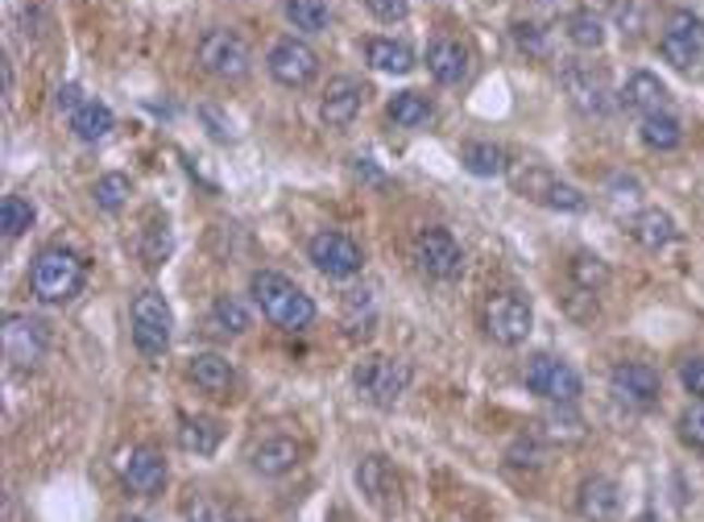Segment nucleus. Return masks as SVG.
<instances>
[{
    "mask_svg": "<svg viewBox=\"0 0 704 522\" xmlns=\"http://www.w3.org/2000/svg\"><path fill=\"white\" fill-rule=\"evenodd\" d=\"M248 291H253L257 307H262V315H266L274 328H282V332H303V328H311L315 303H311L307 291H299V287L290 282L287 274L257 270L248 278Z\"/></svg>",
    "mask_w": 704,
    "mask_h": 522,
    "instance_id": "f257e3e1",
    "label": "nucleus"
},
{
    "mask_svg": "<svg viewBox=\"0 0 704 522\" xmlns=\"http://www.w3.org/2000/svg\"><path fill=\"white\" fill-rule=\"evenodd\" d=\"M83 282H87V270H83L80 253L54 245V250H41L34 257L29 287H34L41 303H66V299H75L83 291Z\"/></svg>",
    "mask_w": 704,
    "mask_h": 522,
    "instance_id": "f03ea898",
    "label": "nucleus"
},
{
    "mask_svg": "<svg viewBox=\"0 0 704 522\" xmlns=\"http://www.w3.org/2000/svg\"><path fill=\"white\" fill-rule=\"evenodd\" d=\"M352 381H356V394L365 398L369 406L390 411L393 402L406 394V386H411V365L398 361V356H365L356 365Z\"/></svg>",
    "mask_w": 704,
    "mask_h": 522,
    "instance_id": "7ed1b4c3",
    "label": "nucleus"
},
{
    "mask_svg": "<svg viewBox=\"0 0 704 522\" xmlns=\"http://www.w3.org/2000/svg\"><path fill=\"white\" fill-rule=\"evenodd\" d=\"M170 336H174V315L158 291H142L133 299V344L137 353L158 361L170 349Z\"/></svg>",
    "mask_w": 704,
    "mask_h": 522,
    "instance_id": "20e7f679",
    "label": "nucleus"
},
{
    "mask_svg": "<svg viewBox=\"0 0 704 522\" xmlns=\"http://www.w3.org/2000/svg\"><path fill=\"white\" fill-rule=\"evenodd\" d=\"M199 66L216 80L228 84H241L248 71H253V54H248L245 38L236 29H207L199 38Z\"/></svg>",
    "mask_w": 704,
    "mask_h": 522,
    "instance_id": "39448f33",
    "label": "nucleus"
},
{
    "mask_svg": "<svg viewBox=\"0 0 704 522\" xmlns=\"http://www.w3.org/2000/svg\"><path fill=\"white\" fill-rule=\"evenodd\" d=\"M659 50L663 59L676 66V71H692L704 63V22L688 9H671L659 34Z\"/></svg>",
    "mask_w": 704,
    "mask_h": 522,
    "instance_id": "423d86ee",
    "label": "nucleus"
},
{
    "mask_svg": "<svg viewBox=\"0 0 704 522\" xmlns=\"http://www.w3.org/2000/svg\"><path fill=\"white\" fill-rule=\"evenodd\" d=\"M531 328H535V312H531V303L522 294L518 291L489 294V303H485V332H489V340L514 349V344H522L531 336Z\"/></svg>",
    "mask_w": 704,
    "mask_h": 522,
    "instance_id": "0eeeda50",
    "label": "nucleus"
},
{
    "mask_svg": "<svg viewBox=\"0 0 704 522\" xmlns=\"http://www.w3.org/2000/svg\"><path fill=\"white\" fill-rule=\"evenodd\" d=\"M0 340H4V356H9L17 369H34V365H41L46 353H50V328L41 324L38 315H25V312L4 315Z\"/></svg>",
    "mask_w": 704,
    "mask_h": 522,
    "instance_id": "6e6552de",
    "label": "nucleus"
},
{
    "mask_svg": "<svg viewBox=\"0 0 704 522\" xmlns=\"http://www.w3.org/2000/svg\"><path fill=\"white\" fill-rule=\"evenodd\" d=\"M522 377H526V390L538 398H547V402H563V406H572L580 398V390H584V381H580V374L568 365V361H559V356H547L538 353L526 361V369H522Z\"/></svg>",
    "mask_w": 704,
    "mask_h": 522,
    "instance_id": "1a4fd4ad",
    "label": "nucleus"
},
{
    "mask_svg": "<svg viewBox=\"0 0 704 522\" xmlns=\"http://www.w3.org/2000/svg\"><path fill=\"white\" fill-rule=\"evenodd\" d=\"M559 84H563V92H568V100H572V108H576L580 117H609V108H614V96H609V84H605V75H600L593 63H580V59H572V63H563V71H559Z\"/></svg>",
    "mask_w": 704,
    "mask_h": 522,
    "instance_id": "9d476101",
    "label": "nucleus"
},
{
    "mask_svg": "<svg viewBox=\"0 0 704 522\" xmlns=\"http://www.w3.org/2000/svg\"><path fill=\"white\" fill-rule=\"evenodd\" d=\"M609 394H614V402H621L626 411H651L663 394V381L651 365H642V361H621V365H614V374H609Z\"/></svg>",
    "mask_w": 704,
    "mask_h": 522,
    "instance_id": "9b49d317",
    "label": "nucleus"
},
{
    "mask_svg": "<svg viewBox=\"0 0 704 522\" xmlns=\"http://www.w3.org/2000/svg\"><path fill=\"white\" fill-rule=\"evenodd\" d=\"M414 262L423 274H432L439 282H452L464 270V250L448 229H423L414 236Z\"/></svg>",
    "mask_w": 704,
    "mask_h": 522,
    "instance_id": "f8f14e48",
    "label": "nucleus"
},
{
    "mask_svg": "<svg viewBox=\"0 0 704 522\" xmlns=\"http://www.w3.org/2000/svg\"><path fill=\"white\" fill-rule=\"evenodd\" d=\"M307 257L315 262V270L328 274V278H352V274H361V266H365L361 245L352 236H344V232H331V229L311 236Z\"/></svg>",
    "mask_w": 704,
    "mask_h": 522,
    "instance_id": "ddd939ff",
    "label": "nucleus"
},
{
    "mask_svg": "<svg viewBox=\"0 0 704 522\" xmlns=\"http://www.w3.org/2000/svg\"><path fill=\"white\" fill-rule=\"evenodd\" d=\"M266 66H269V75H274L282 87H307L311 80L319 75V54H315L307 43L282 38V43H274Z\"/></svg>",
    "mask_w": 704,
    "mask_h": 522,
    "instance_id": "4468645a",
    "label": "nucleus"
},
{
    "mask_svg": "<svg viewBox=\"0 0 704 522\" xmlns=\"http://www.w3.org/2000/svg\"><path fill=\"white\" fill-rule=\"evenodd\" d=\"M365 84L361 80H349V75H340V80H331L328 92H324V105H319V117H324V125L328 129H349L356 117H361V108H365Z\"/></svg>",
    "mask_w": 704,
    "mask_h": 522,
    "instance_id": "2eb2a0df",
    "label": "nucleus"
},
{
    "mask_svg": "<svg viewBox=\"0 0 704 522\" xmlns=\"http://www.w3.org/2000/svg\"><path fill=\"white\" fill-rule=\"evenodd\" d=\"M124 485L137 494V498H154V494H162L166 485V457L158 448H133L129 460H124Z\"/></svg>",
    "mask_w": 704,
    "mask_h": 522,
    "instance_id": "dca6fc26",
    "label": "nucleus"
},
{
    "mask_svg": "<svg viewBox=\"0 0 704 522\" xmlns=\"http://www.w3.org/2000/svg\"><path fill=\"white\" fill-rule=\"evenodd\" d=\"M356 485H361V494L369 506L377 510H390L393 501H398V473H393V464L386 457H365L356 464Z\"/></svg>",
    "mask_w": 704,
    "mask_h": 522,
    "instance_id": "f3484780",
    "label": "nucleus"
},
{
    "mask_svg": "<svg viewBox=\"0 0 704 522\" xmlns=\"http://www.w3.org/2000/svg\"><path fill=\"white\" fill-rule=\"evenodd\" d=\"M621 510V494L609 477H584L576 489V514L584 522H614Z\"/></svg>",
    "mask_w": 704,
    "mask_h": 522,
    "instance_id": "a211bd4d",
    "label": "nucleus"
},
{
    "mask_svg": "<svg viewBox=\"0 0 704 522\" xmlns=\"http://www.w3.org/2000/svg\"><path fill=\"white\" fill-rule=\"evenodd\" d=\"M621 108L626 112H639V117H655V112H667V87H663L659 75H651V71H634L626 87H621Z\"/></svg>",
    "mask_w": 704,
    "mask_h": 522,
    "instance_id": "6ab92c4d",
    "label": "nucleus"
},
{
    "mask_svg": "<svg viewBox=\"0 0 704 522\" xmlns=\"http://www.w3.org/2000/svg\"><path fill=\"white\" fill-rule=\"evenodd\" d=\"M299 457H303V448H299L290 436H269L248 448V464H253L262 477H282V473H290V469L299 464Z\"/></svg>",
    "mask_w": 704,
    "mask_h": 522,
    "instance_id": "aec40b11",
    "label": "nucleus"
},
{
    "mask_svg": "<svg viewBox=\"0 0 704 522\" xmlns=\"http://www.w3.org/2000/svg\"><path fill=\"white\" fill-rule=\"evenodd\" d=\"M427 71H432L435 84L456 87L469 80V50L452 38H439V43L427 46Z\"/></svg>",
    "mask_w": 704,
    "mask_h": 522,
    "instance_id": "412c9836",
    "label": "nucleus"
},
{
    "mask_svg": "<svg viewBox=\"0 0 704 522\" xmlns=\"http://www.w3.org/2000/svg\"><path fill=\"white\" fill-rule=\"evenodd\" d=\"M186 374H191V381L204 390V394L211 398H228V390H232V381H236V374H232V361L220 353H195L191 356V365H186Z\"/></svg>",
    "mask_w": 704,
    "mask_h": 522,
    "instance_id": "4be33fe9",
    "label": "nucleus"
},
{
    "mask_svg": "<svg viewBox=\"0 0 704 522\" xmlns=\"http://www.w3.org/2000/svg\"><path fill=\"white\" fill-rule=\"evenodd\" d=\"M535 436L543 439V444L572 448V444H584V439H588V427H584V418H580L572 406L556 402V411H547V415L535 423Z\"/></svg>",
    "mask_w": 704,
    "mask_h": 522,
    "instance_id": "5701e85b",
    "label": "nucleus"
},
{
    "mask_svg": "<svg viewBox=\"0 0 704 522\" xmlns=\"http://www.w3.org/2000/svg\"><path fill=\"white\" fill-rule=\"evenodd\" d=\"M630 236L639 241L642 250L659 253L676 241V220H671V211H663V208H642L639 216L630 220Z\"/></svg>",
    "mask_w": 704,
    "mask_h": 522,
    "instance_id": "b1692460",
    "label": "nucleus"
},
{
    "mask_svg": "<svg viewBox=\"0 0 704 522\" xmlns=\"http://www.w3.org/2000/svg\"><path fill=\"white\" fill-rule=\"evenodd\" d=\"M224 439V427L216 418H204V415H183L179 423V444L183 452H195V457H211Z\"/></svg>",
    "mask_w": 704,
    "mask_h": 522,
    "instance_id": "393cba45",
    "label": "nucleus"
},
{
    "mask_svg": "<svg viewBox=\"0 0 704 522\" xmlns=\"http://www.w3.org/2000/svg\"><path fill=\"white\" fill-rule=\"evenodd\" d=\"M112 108L100 105V100H83L75 112H71V129H75V137L80 142H100V137H108L112 133Z\"/></svg>",
    "mask_w": 704,
    "mask_h": 522,
    "instance_id": "a878e982",
    "label": "nucleus"
},
{
    "mask_svg": "<svg viewBox=\"0 0 704 522\" xmlns=\"http://www.w3.org/2000/svg\"><path fill=\"white\" fill-rule=\"evenodd\" d=\"M365 59H369V66L386 71V75H406L414 66V50L406 43H393V38H373L365 46Z\"/></svg>",
    "mask_w": 704,
    "mask_h": 522,
    "instance_id": "bb28decb",
    "label": "nucleus"
},
{
    "mask_svg": "<svg viewBox=\"0 0 704 522\" xmlns=\"http://www.w3.org/2000/svg\"><path fill=\"white\" fill-rule=\"evenodd\" d=\"M568 287L600 294L605 287H609V266L600 262L597 253H588V250L572 253V262H568Z\"/></svg>",
    "mask_w": 704,
    "mask_h": 522,
    "instance_id": "cd10ccee",
    "label": "nucleus"
},
{
    "mask_svg": "<svg viewBox=\"0 0 704 522\" xmlns=\"http://www.w3.org/2000/svg\"><path fill=\"white\" fill-rule=\"evenodd\" d=\"M642 142H646V149L671 154V149H680L683 129L671 112H655V117H642Z\"/></svg>",
    "mask_w": 704,
    "mask_h": 522,
    "instance_id": "c85d7f7f",
    "label": "nucleus"
},
{
    "mask_svg": "<svg viewBox=\"0 0 704 522\" xmlns=\"http://www.w3.org/2000/svg\"><path fill=\"white\" fill-rule=\"evenodd\" d=\"M207 328L216 336H241L248 332V312L241 299H228L220 294L216 303H211V312H207Z\"/></svg>",
    "mask_w": 704,
    "mask_h": 522,
    "instance_id": "c756f323",
    "label": "nucleus"
},
{
    "mask_svg": "<svg viewBox=\"0 0 704 522\" xmlns=\"http://www.w3.org/2000/svg\"><path fill=\"white\" fill-rule=\"evenodd\" d=\"M464 170L476 174V179L506 174V149L494 146V142H469V146H464Z\"/></svg>",
    "mask_w": 704,
    "mask_h": 522,
    "instance_id": "7c9ffc66",
    "label": "nucleus"
},
{
    "mask_svg": "<svg viewBox=\"0 0 704 522\" xmlns=\"http://www.w3.org/2000/svg\"><path fill=\"white\" fill-rule=\"evenodd\" d=\"M390 121L402 129H418L432 121V100L418 92H398L390 100Z\"/></svg>",
    "mask_w": 704,
    "mask_h": 522,
    "instance_id": "2f4dec72",
    "label": "nucleus"
},
{
    "mask_svg": "<svg viewBox=\"0 0 704 522\" xmlns=\"http://www.w3.org/2000/svg\"><path fill=\"white\" fill-rule=\"evenodd\" d=\"M287 17L303 34H324L328 29V0H287Z\"/></svg>",
    "mask_w": 704,
    "mask_h": 522,
    "instance_id": "473e14b6",
    "label": "nucleus"
},
{
    "mask_svg": "<svg viewBox=\"0 0 704 522\" xmlns=\"http://www.w3.org/2000/svg\"><path fill=\"white\" fill-rule=\"evenodd\" d=\"M129 195H133V183L124 174H100L96 187H92V199L100 211H121L129 204Z\"/></svg>",
    "mask_w": 704,
    "mask_h": 522,
    "instance_id": "72a5a7b5",
    "label": "nucleus"
},
{
    "mask_svg": "<svg viewBox=\"0 0 704 522\" xmlns=\"http://www.w3.org/2000/svg\"><path fill=\"white\" fill-rule=\"evenodd\" d=\"M568 38L580 46V50H597L605 43V25L593 9H576L572 17H568Z\"/></svg>",
    "mask_w": 704,
    "mask_h": 522,
    "instance_id": "f704fd0d",
    "label": "nucleus"
},
{
    "mask_svg": "<svg viewBox=\"0 0 704 522\" xmlns=\"http://www.w3.org/2000/svg\"><path fill=\"white\" fill-rule=\"evenodd\" d=\"M29 224H34V204L21 199V195H4V204H0V229H4V236L17 241Z\"/></svg>",
    "mask_w": 704,
    "mask_h": 522,
    "instance_id": "c9c22d12",
    "label": "nucleus"
},
{
    "mask_svg": "<svg viewBox=\"0 0 704 522\" xmlns=\"http://www.w3.org/2000/svg\"><path fill=\"white\" fill-rule=\"evenodd\" d=\"M142 257H145V266H154V270L170 257V224L158 220V216H154L142 232Z\"/></svg>",
    "mask_w": 704,
    "mask_h": 522,
    "instance_id": "e433bc0d",
    "label": "nucleus"
},
{
    "mask_svg": "<svg viewBox=\"0 0 704 522\" xmlns=\"http://www.w3.org/2000/svg\"><path fill=\"white\" fill-rule=\"evenodd\" d=\"M605 195H609V208L618 211H634L642 199V187L634 183V179H626V174H618V179H609V187H605Z\"/></svg>",
    "mask_w": 704,
    "mask_h": 522,
    "instance_id": "4c0bfd02",
    "label": "nucleus"
},
{
    "mask_svg": "<svg viewBox=\"0 0 704 522\" xmlns=\"http://www.w3.org/2000/svg\"><path fill=\"white\" fill-rule=\"evenodd\" d=\"M680 439L692 452H704V402H692L680 415Z\"/></svg>",
    "mask_w": 704,
    "mask_h": 522,
    "instance_id": "58836bf2",
    "label": "nucleus"
},
{
    "mask_svg": "<svg viewBox=\"0 0 704 522\" xmlns=\"http://www.w3.org/2000/svg\"><path fill=\"white\" fill-rule=\"evenodd\" d=\"M543 204H547V208H556V211H584L588 208V199H584L572 183H559V179L551 183V191H547V199H543Z\"/></svg>",
    "mask_w": 704,
    "mask_h": 522,
    "instance_id": "ea45409f",
    "label": "nucleus"
},
{
    "mask_svg": "<svg viewBox=\"0 0 704 522\" xmlns=\"http://www.w3.org/2000/svg\"><path fill=\"white\" fill-rule=\"evenodd\" d=\"M506 460H510V464H531V469H538V464H543V448H538L535 432L514 439V444H510V452H506Z\"/></svg>",
    "mask_w": 704,
    "mask_h": 522,
    "instance_id": "a19ab883",
    "label": "nucleus"
},
{
    "mask_svg": "<svg viewBox=\"0 0 704 522\" xmlns=\"http://www.w3.org/2000/svg\"><path fill=\"white\" fill-rule=\"evenodd\" d=\"M680 381L696 402H704V356H688V361H680Z\"/></svg>",
    "mask_w": 704,
    "mask_h": 522,
    "instance_id": "79ce46f5",
    "label": "nucleus"
},
{
    "mask_svg": "<svg viewBox=\"0 0 704 522\" xmlns=\"http://www.w3.org/2000/svg\"><path fill=\"white\" fill-rule=\"evenodd\" d=\"M563 307H568V315H572V319H593V315H597V294L580 291V287H568V294H563Z\"/></svg>",
    "mask_w": 704,
    "mask_h": 522,
    "instance_id": "37998d69",
    "label": "nucleus"
},
{
    "mask_svg": "<svg viewBox=\"0 0 704 522\" xmlns=\"http://www.w3.org/2000/svg\"><path fill=\"white\" fill-rule=\"evenodd\" d=\"M186 522H232V519H228V510L220 506V501L195 498L191 506H186Z\"/></svg>",
    "mask_w": 704,
    "mask_h": 522,
    "instance_id": "c03bdc74",
    "label": "nucleus"
},
{
    "mask_svg": "<svg viewBox=\"0 0 704 522\" xmlns=\"http://www.w3.org/2000/svg\"><path fill=\"white\" fill-rule=\"evenodd\" d=\"M551 183H556V179H551V174H547V170H526V174H518V191H526V195H531V199H547V191H551Z\"/></svg>",
    "mask_w": 704,
    "mask_h": 522,
    "instance_id": "a18cd8bd",
    "label": "nucleus"
},
{
    "mask_svg": "<svg viewBox=\"0 0 704 522\" xmlns=\"http://www.w3.org/2000/svg\"><path fill=\"white\" fill-rule=\"evenodd\" d=\"M514 43L522 46V50H531V54H547V38H543V29L531 22L514 25Z\"/></svg>",
    "mask_w": 704,
    "mask_h": 522,
    "instance_id": "49530a36",
    "label": "nucleus"
},
{
    "mask_svg": "<svg viewBox=\"0 0 704 522\" xmlns=\"http://www.w3.org/2000/svg\"><path fill=\"white\" fill-rule=\"evenodd\" d=\"M365 4H369V13L377 22H402V17L411 13L406 0H365Z\"/></svg>",
    "mask_w": 704,
    "mask_h": 522,
    "instance_id": "de8ad7c7",
    "label": "nucleus"
},
{
    "mask_svg": "<svg viewBox=\"0 0 704 522\" xmlns=\"http://www.w3.org/2000/svg\"><path fill=\"white\" fill-rule=\"evenodd\" d=\"M356 179H365V183H373V187H386V174L373 167L369 158H356Z\"/></svg>",
    "mask_w": 704,
    "mask_h": 522,
    "instance_id": "09e8293b",
    "label": "nucleus"
},
{
    "mask_svg": "<svg viewBox=\"0 0 704 522\" xmlns=\"http://www.w3.org/2000/svg\"><path fill=\"white\" fill-rule=\"evenodd\" d=\"M80 105H83V100H80V87H75V84H66V87H62V92H59V108H62V112L71 117V112H75V108H80Z\"/></svg>",
    "mask_w": 704,
    "mask_h": 522,
    "instance_id": "8fccbe9b",
    "label": "nucleus"
},
{
    "mask_svg": "<svg viewBox=\"0 0 704 522\" xmlns=\"http://www.w3.org/2000/svg\"><path fill=\"white\" fill-rule=\"evenodd\" d=\"M121 522H145V519H137V514H124V519H121Z\"/></svg>",
    "mask_w": 704,
    "mask_h": 522,
    "instance_id": "3c124183",
    "label": "nucleus"
},
{
    "mask_svg": "<svg viewBox=\"0 0 704 522\" xmlns=\"http://www.w3.org/2000/svg\"><path fill=\"white\" fill-rule=\"evenodd\" d=\"M232 522H253V519H232Z\"/></svg>",
    "mask_w": 704,
    "mask_h": 522,
    "instance_id": "603ef678",
    "label": "nucleus"
}]
</instances>
